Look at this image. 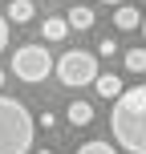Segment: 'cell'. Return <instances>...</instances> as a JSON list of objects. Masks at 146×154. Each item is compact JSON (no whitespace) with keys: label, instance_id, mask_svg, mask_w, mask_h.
Returning <instances> with one entry per match:
<instances>
[{"label":"cell","instance_id":"obj_1","mask_svg":"<svg viewBox=\"0 0 146 154\" xmlns=\"http://www.w3.org/2000/svg\"><path fill=\"white\" fill-rule=\"evenodd\" d=\"M110 130H114V142L122 150L146 154V85H130V89L114 101Z\"/></svg>","mask_w":146,"mask_h":154},{"label":"cell","instance_id":"obj_15","mask_svg":"<svg viewBox=\"0 0 146 154\" xmlns=\"http://www.w3.org/2000/svg\"><path fill=\"white\" fill-rule=\"evenodd\" d=\"M101 4H118V8H122V4H126V0H101Z\"/></svg>","mask_w":146,"mask_h":154},{"label":"cell","instance_id":"obj_6","mask_svg":"<svg viewBox=\"0 0 146 154\" xmlns=\"http://www.w3.org/2000/svg\"><path fill=\"white\" fill-rule=\"evenodd\" d=\"M114 24H118L122 32H134V29H142V12H138L134 4H122V8L114 12Z\"/></svg>","mask_w":146,"mask_h":154},{"label":"cell","instance_id":"obj_3","mask_svg":"<svg viewBox=\"0 0 146 154\" xmlns=\"http://www.w3.org/2000/svg\"><path fill=\"white\" fill-rule=\"evenodd\" d=\"M53 69H57V61L49 57L45 45H20V49L12 53V73L20 77V81H29V85L45 81Z\"/></svg>","mask_w":146,"mask_h":154},{"label":"cell","instance_id":"obj_13","mask_svg":"<svg viewBox=\"0 0 146 154\" xmlns=\"http://www.w3.org/2000/svg\"><path fill=\"white\" fill-rule=\"evenodd\" d=\"M114 53H122V49L114 45V37H106V41L98 45V57H114Z\"/></svg>","mask_w":146,"mask_h":154},{"label":"cell","instance_id":"obj_4","mask_svg":"<svg viewBox=\"0 0 146 154\" xmlns=\"http://www.w3.org/2000/svg\"><path fill=\"white\" fill-rule=\"evenodd\" d=\"M57 77H61V85H93L98 81V53H85V49H69V53H61V61H57Z\"/></svg>","mask_w":146,"mask_h":154},{"label":"cell","instance_id":"obj_16","mask_svg":"<svg viewBox=\"0 0 146 154\" xmlns=\"http://www.w3.org/2000/svg\"><path fill=\"white\" fill-rule=\"evenodd\" d=\"M142 37H146V16H142Z\"/></svg>","mask_w":146,"mask_h":154},{"label":"cell","instance_id":"obj_11","mask_svg":"<svg viewBox=\"0 0 146 154\" xmlns=\"http://www.w3.org/2000/svg\"><path fill=\"white\" fill-rule=\"evenodd\" d=\"M126 69H130V73H146V45L126 53Z\"/></svg>","mask_w":146,"mask_h":154},{"label":"cell","instance_id":"obj_2","mask_svg":"<svg viewBox=\"0 0 146 154\" xmlns=\"http://www.w3.org/2000/svg\"><path fill=\"white\" fill-rule=\"evenodd\" d=\"M33 134H37V122L24 109V101L0 93V154H29Z\"/></svg>","mask_w":146,"mask_h":154},{"label":"cell","instance_id":"obj_14","mask_svg":"<svg viewBox=\"0 0 146 154\" xmlns=\"http://www.w3.org/2000/svg\"><path fill=\"white\" fill-rule=\"evenodd\" d=\"M4 49H8V16L0 12V53H4Z\"/></svg>","mask_w":146,"mask_h":154},{"label":"cell","instance_id":"obj_10","mask_svg":"<svg viewBox=\"0 0 146 154\" xmlns=\"http://www.w3.org/2000/svg\"><path fill=\"white\" fill-rule=\"evenodd\" d=\"M69 122L73 126H89L93 122V106L89 101H69Z\"/></svg>","mask_w":146,"mask_h":154},{"label":"cell","instance_id":"obj_8","mask_svg":"<svg viewBox=\"0 0 146 154\" xmlns=\"http://www.w3.org/2000/svg\"><path fill=\"white\" fill-rule=\"evenodd\" d=\"M4 16H8V20H16V24H24V20L37 16V8H33V0H8Z\"/></svg>","mask_w":146,"mask_h":154},{"label":"cell","instance_id":"obj_17","mask_svg":"<svg viewBox=\"0 0 146 154\" xmlns=\"http://www.w3.org/2000/svg\"><path fill=\"white\" fill-rule=\"evenodd\" d=\"M0 85H4V69H0Z\"/></svg>","mask_w":146,"mask_h":154},{"label":"cell","instance_id":"obj_9","mask_svg":"<svg viewBox=\"0 0 146 154\" xmlns=\"http://www.w3.org/2000/svg\"><path fill=\"white\" fill-rule=\"evenodd\" d=\"M65 20H69V29H93V20H98V16H93V8H81V4H77V8H69V12H65Z\"/></svg>","mask_w":146,"mask_h":154},{"label":"cell","instance_id":"obj_7","mask_svg":"<svg viewBox=\"0 0 146 154\" xmlns=\"http://www.w3.org/2000/svg\"><path fill=\"white\" fill-rule=\"evenodd\" d=\"M41 37H45V41H65V37H69V20H65V16L41 20Z\"/></svg>","mask_w":146,"mask_h":154},{"label":"cell","instance_id":"obj_12","mask_svg":"<svg viewBox=\"0 0 146 154\" xmlns=\"http://www.w3.org/2000/svg\"><path fill=\"white\" fill-rule=\"evenodd\" d=\"M77 154H118L114 150V142H101V138H93V142H85Z\"/></svg>","mask_w":146,"mask_h":154},{"label":"cell","instance_id":"obj_5","mask_svg":"<svg viewBox=\"0 0 146 154\" xmlns=\"http://www.w3.org/2000/svg\"><path fill=\"white\" fill-rule=\"evenodd\" d=\"M93 89H98L101 97L118 101V97L126 93V85H122V77H118V73H98V81H93Z\"/></svg>","mask_w":146,"mask_h":154}]
</instances>
